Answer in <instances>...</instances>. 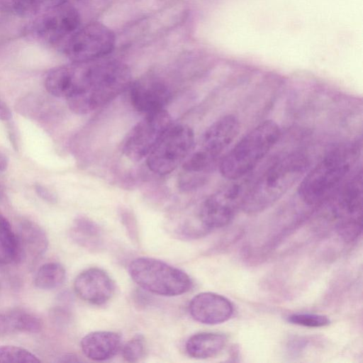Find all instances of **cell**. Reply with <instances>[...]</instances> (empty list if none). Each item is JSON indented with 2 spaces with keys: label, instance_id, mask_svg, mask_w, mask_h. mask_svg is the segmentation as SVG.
I'll list each match as a JSON object with an SVG mask.
<instances>
[{
  "label": "cell",
  "instance_id": "18",
  "mask_svg": "<svg viewBox=\"0 0 363 363\" xmlns=\"http://www.w3.org/2000/svg\"><path fill=\"white\" fill-rule=\"evenodd\" d=\"M21 262L26 259L35 260L43 256L48 247V239L44 230L30 220H23L17 230Z\"/></svg>",
  "mask_w": 363,
  "mask_h": 363
},
{
  "label": "cell",
  "instance_id": "21",
  "mask_svg": "<svg viewBox=\"0 0 363 363\" xmlns=\"http://www.w3.org/2000/svg\"><path fill=\"white\" fill-rule=\"evenodd\" d=\"M21 262V255L16 233L11 223L0 213V264Z\"/></svg>",
  "mask_w": 363,
  "mask_h": 363
},
{
  "label": "cell",
  "instance_id": "32",
  "mask_svg": "<svg viewBox=\"0 0 363 363\" xmlns=\"http://www.w3.org/2000/svg\"><path fill=\"white\" fill-rule=\"evenodd\" d=\"M1 191H0V198H1Z\"/></svg>",
  "mask_w": 363,
  "mask_h": 363
},
{
  "label": "cell",
  "instance_id": "19",
  "mask_svg": "<svg viewBox=\"0 0 363 363\" xmlns=\"http://www.w3.org/2000/svg\"><path fill=\"white\" fill-rule=\"evenodd\" d=\"M42 328L41 319L32 312L21 308L0 311V336L18 332L37 333Z\"/></svg>",
  "mask_w": 363,
  "mask_h": 363
},
{
  "label": "cell",
  "instance_id": "15",
  "mask_svg": "<svg viewBox=\"0 0 363 363\" xmlns=\"http://www.w3.org/2000/svg\"><path fill=\"white\" fill-rule=\"evenodd\" d=\"M74 289L84 301L94 305L106 303L113 295L114 282L110 276L99 268L87 269L75 278Z\"/></svg>",
  "mask_w": 363,
  "mask_h": 363
},
{
  "label": "cell",
  "instance_id": "4",
  "mask_svg": "<svg viewBox=\"0 0 363 363\" xmlns=\"http://www.w3.org/2000/svg\"><path fill=\"white\" fill-rule=\"evenodd\" d=\"M131 83V73L126 65L116 61L98 60L91 87L84 95L67 99L68 105L76 113H90L114 99Z\"/></svg>",
  "mask_w": 363,
  "mask_h": 363
},
{
  "label": "cell",
  "instance_id": "10",
  "mask_svg": "<svg viewBox=\"0 0 363 363\" xmlns=\"http://www.w3.org/2000/svg\"><path fill=\"white\" fill-rule=\"evenodd\" d=\"M116 38L112 30L101 23L80 26L61 48L72 62L100 60L113 49Z\"/></svg>",
  "mask_w": 363,
  "mask_h": 363
},
{
  "label": "cell",
  "instance_id": "11",
  "mask_svg": "<svg viewBox=\"0 0 363 363\" xmlns=\"http://www.w3.org/2000/svg\"><path fill=\"white\" fill-rule=\"evenodd\" d=\"M172 123L171 115L164 108L146 113L127 134L122 147L123 154L132 161L147 157Z\"/></svg>",
  "mask_w": 363,
  "mask_h": 363
},
{
  "label": "cell",
  "instance_id": "9",
  "mask_svg": "<svg viewBox=\"0 0 363 363\" xmlns=\"http://www.w3.org/2000/svg\"><path fill=\"white\" fill-rule=\"evenodd\" d=\"M80 23L78 11L66 3L35 16L27 30L35 40L61 48L81 26Z\"/></svg>",
  "mask_w": 363,
  "mask_h": 363
},
{
  "label": "cell",
  "instance_id": "25",
  "mask_svg": "<svg viewBox=\"0 0 363 363\" xmlns=\"http://www.w3.org/2000/svg\"><path fill=\"white\" fill-rule=\"evenodd\" d=\"M68 0H23L18 16L35 17L42 13L67 3Z\"/></svg>",
  "mask_w": 363,
  "mask_h": 363
},
{
  "label": "cell",
  "instance_id": "6",
  "mask_svg": "<svg viewBox=\"0 0 363 363\" xmlns=\"http://www.w3.org/2000/svg\"><path fill=\"white\" fill-rule=\"evenodd\" d=\"M362 189L360 169L322 204L337 220V232L347 242L357 239L362 233Z\"/></svg>",
  "mask_w": 363,
  "mask_h": 363
},
{
  "label": "cell",
  "instance_id": "26",
  "mask_svg": "<svg viewBox=\"0 0 363 363\" xmlns=\"http://www.w3.org/2000/svg\"><path fill=\"white\" fill-rule=\"evenodd\" d=\"M145 350L144 337L142 335H136L123 345L122 348L123 357L129 362H138L143 357Z\"/></svg>",
  "mask_w": 363,
  "mask_h": 363
},
{
  "label": "cell",
  "instance_id": "22",
  "mask_svg": "<svg viewBox=\"0 0 363 363\" xmlns=\"http://www.w3.org/2000/svg\"><path fill=\"white\" fill-rule=\"evenodd\" d=\"M69 233L75 242L86 248H95L101 243L99 228L86 218H76Z\"/></svg>",
  "mask_w": 363,
  "mask_h": 363
},
{
  "label": "cell",
  "instance_id": "5",
  "mask_svg": "<svg viewBox=\"0 0 363 363\" xmlns=\"http://www.w3.org/2000/svg\"><path fill=\"white\" fill-rule=\"evenodd\" d=\"M132 279L143 289L155 294L175 296L189 291L192 281L184 272L161 260L142 257L128 266Z\"/></svg>",
  "mask_w": 363,
  "mask_h": 363
},
{
  "label": "cell",
  "instance_id": "13",
  "mask_svg": "<svg viewBox=\"0 0 363 363\" xmlns=\"http://www.w3.org/2000/svg\"><path fill=\"white\" fill-rule=\"evenodd\" d=\"M240 129V121L235 115L220 117L206 130L198 150L213 164L233 143Z\"/></svg>",
  "mask_w": 363,
  "mask_h": 363
},
{
  "label": "cell",
  "instance_id": "1",
  "mask_svg": "<svg viewBox=\"0 0 363 363\" xmlns=\"http://www.w3.org/2000/svg\"><path fill=\"white\" fill-rule=\"evenodd\" d=\"M360 149L356 143L327 153L300 181L298 196L306 205L320 206L357 170Z\"/></svg>",
  "mask_w": 363,
  "mask_h": 363
},
{
  "label": "cell",
  "instance_id": "27",
  "mask_svg": "<svg viewBox=\"0 0 363 363\" xmlns=\"http://www.w3.org/2000/svg\"><path fill=\"white\" fill-rule=\"evenodd\" d=\"M287 320L292 324L309 328H320L330 324V320L327 316L316 313H293Z\"/></svg>",
  "mask_w": 363,
  "mask_h": 363
},
{
  "label": "cell",
  "instance_id": "23",
  "mask_svg": "<svg viewBox=\"0 0 363 363\" xmlns=\"http://www.w3.org/2000/svg\"><path fill=\"white\" fill-rule=\"evenodd\" d=\"M66 271L64 267L55 262L41 265L34 276L35 286L42 290H52L60 286L65 281Z\"/></svg>",
  "mask_w": 363,
  "mask_h": 363
},
{
  "label": "cell",
  "instance_id": "14",
  "mask_svg": "<svg viewBox=\"0 0 363 363\" xmlns=\"http://www.w3.org/2000/svg\"><path fill=\"white\" fill-rule=\"evenodd\" d=\"M129 88L132 105L145 113L163 109L172 98L169 86L152 76L138 79L132 82Z\"/></svg>",
  "mask_w": 363,
  "mask_h": 363
},
{
  "label": "cell",
  "instance_id": "12",
  "mask_svg": "<svg viewBox=\"0 0 363 363\" xmlns=\"http://www.w3.org/2000/svg\"><path fill=\"white\" fill-rule=\"evenodd\" d=\"M92 82V62H72L50 69L45 79L47 91L66 99L86 92Z\"/></svg>",
  "mask_w": 363,
  "mask_h": 363
},
{
  "label": "cell",
  "instance_id": "16",
  "mask_svg": "<svg viewBox=\"0 0 363 363\" xmlns=\"http://www.w3.org/2000/svg\"><path fill=\"white\" fill-rule=\"evenodd\" d=\"M189 310L191 317L203 324L216 325L230 319L233 313L232 303L213 292H202L192 298Z\"/></svg>",
  "mask_w": 363,
  "mask_h": 363
},
{
  "label": "cell",
  "instance_id": "8",
  "mask_svg": "<svg viewBox=\"0 0 363 363\" xmlns=\"http://www.w3.org/2000/svg\"><path fill=\"white\" fill-rule=\"evenodd\" d=\"M194 145L193 130L187 125L172 123L147 156V164L157 174H168L184 162Z\"/></svg>",
  "mask_w": 363,
  "mask_h": 363
},
{
  "label": "cell",
  "instance_id": "30",
  "mask_svg": "<svg viewBox=\"0 0 363 363\" xmlns=\"http://www.w3.org/2000/svg\"><path fill=\"white\" fill-rule=\"evenodd\" d=\"M12 113L8 106L0 99V120L3 121H9L11 118Z\"/></svg>",
  "mask_w": 363,
  "mask_h": 363
},
{
  "label": "cell",
  "instance_id": "31",
  "mask_svg": "<svg viewBox=\"0 0 363 363\" xmlns=\"http://www.w3.org/2000/svg\"><path fill=\"white\" fill-rule=\"evenodd\" d=\"M9 160L5 154L0 152V173L5 172L8 167Z\"/></svg>",
  "mask_w": 363,
  "mask_h": 363
},
{
  "label": "cell",
  "instance_id": "29",
  "mask_svg": "<svg viewBox=\"0 0 363 363\" xmlns=\"http://www.w3.org/2000/svg\"><path fill=\"white\" fill-rule=\"evenodd\" d=\"M35 189L37 194L44 201L49 203H54L56 201L55 196L46 187L40 184H36Z\"/></svg>",
  "mask_w": 363,
  "mask_h": 363
},
{
  "label": "cell",
  "instance_id": "20",
  "mask_svg": "<svg viewBox=\"0 0 363 363\" xmlns=\"http://www.w3.org/2000/svg\"><path fill=\"white\" fill-rule=\"evenodd\" d=\"M226 343V337L216 333H199L191 336L186 343V350L195 359H207L220 353Z\"/></svg>",
  "mask_w": 363,
  "mask_h": 363
},
{
  "label": "cell",
  "instance_id": "24",
  "mask_svg": "<svg viewBox=\"0 0 363 363\" xmlns=\"http://www.w3.org/2000/svg\"><path fill=\"white\" fill-rule=\"evenodd\" d=\"M40 359L29 350L18 346H0V363H39Z\"/></svg>",
  "mask_w": 363,
  "mask_h": 363
},
{
  "label": "cell",
  "instance_id": "7",
  "mask_svg": "<svg viewBox=\"0 0 363 363\" xmlns=\"http://www.w3.org/2000/svg\"><path fill=\"white\" fill-rule=\"evenodd\" d=\"M250 174L229 182L210 195L202 203L199 220L206 230L228 225L241 209L255 178Z\"/></svg>",
  "mask_w": 363,
  "mask_h": 363
},
{
  "label": "cell",
  "instance_id": "17",
  "mask_svg": "<svg viewBox=\"0 0 363 363\" xmlns=\"http://www.w3.org/2000/svg\"><path fill=\"white\" fill-rule=\"evenodd\" d=\"M121 345V336L111 331L90 333L86 335L80 342L84 354L95 361L111 359L119 351Z\"/></svg>",
  "mask_w": 363,
  "mask_h": 363
},
{
  "label": "cell",
  "instance_id": "2",
  "mask_svg": "<svg viewBox=\"0 0 363 363\" xmlns=\"http://www.w3.org/2000/svg\"><path fill=\"white\" fill-rule=\"evenodd\" d=\"M310 165L308 157L302 152L280 157L255 178L242 210L257 214L268 209L300 182Z\"/></svg>",
  "mask_w": 363,
  "mask_h": 363
},
{
  "label": "cell",
  "instance_id": "28",
  "mask_svg": "<svg viewBox=\"0 0 363 363\" xmlns=\"http://www.w3.org/2000/svg\"><path fill=\"white\" fill-rule=\"evenodd\" d=\"M23 0H0V13L18 16Z\"/></svg>",
  "mask_w": 363,
  "mask_h": 363
},
{
  "label": "cell",
  "instance_id": "3",
  "mask_svg": "<svg viewBox=\"0 0 363 363\" xmlns=\"http://www.w3.org/2000/svg\"><path fill=\"white\" fill-rule=\"evenodd\" d=\"M281 129L273 120H265L247 133L223 157L220 174L228 180L241 178L251 172L279 141Z\"/></svg>",
  "mask_w": 363,
  "mask_h": 363
}]
</instances>
